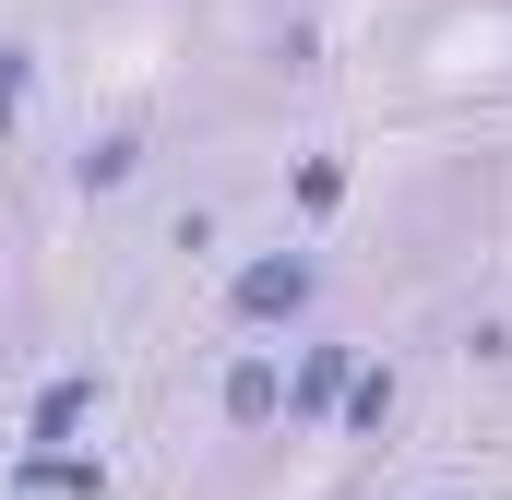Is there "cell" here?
I'll list each match as a JSON object with an SVG mask.
<instances>
[{
	"label": "cell",
	"mask_w": 512,
	"mask_h": 500,
	"mask_svg": "<svg viewBox=\"0 0 512 500\" xmlns=\"http://www.w3.org/2000/svg\"><path fill=\"white\" fill-rule=\"evenodd\" d=\"M322 310V250H251L227 274V322L239 334H298Z\"/></svg>",
	"instance_id": "obj_1"
},
{
	"label": "cell",
	"mask_w": 512,
	"mask_h": 500,
	"mask_svg": "<svg viewBox=\"0 0 512 500\" xmlns=\"http://www.w3.org/2000/svg\"><path fill=\"white\" fill-rule=\"evenodd\" d=\"M12 500H120V477H108V453H84V441H24V453H12Z\"/></svg>",
	"instance_id": "obj_2"
},
{
	"label": "cell",
	"mask_w": 512,
	"mask_h": 500,
	"mask_svg": "<svg viewBox=\"0 0 512 500\" xmlns=\"http://www.w3.org/2000/svg\"><path fill=\"white\" fill-rule=\"evenodd\" d=\"M215 405H227V429H239V441L286 429V346H239L227 381H215Z\"/></svg>",
	"instance_id": "obj_3"
},
{
	"label": "cell",
	"mask_w": 512,
	"mask_h": 500,
	"mask_svg": "<svg viewBox=\"0 0 512 500\" xmlns=\"http://www.w3.org/2000/svg\"><path fill=\"white\" fill-rule=\"evenodd\" d=\"M358 370L346 334H298V370H286V429H334V393Z\"/></svg>",
	"instance_id": "obj_4"
},
{
	"label": "cell",
	"mask_w": 512,
	"mask_h": 500,
	"mask_svg": "<svg viewBox=\"0 0 512 500\" xmlns=\"http://www.w3.org/2000/svg\"><path fill=\"white\" fill-rule=\"evenodd\" d=\"M108 417V370H48L24 393V441H84Z\"/></svg>",
	"instance_id": "obj_5"
},
{
	"label": "cell",
	"mask_w": 512,
	"mask_h": 500,
	"mask_svg": "<svg viewBox=\"0 0 512 500\" xmlns=\"http://www.w3.org/2000/svg\"><path fill=\"white\" fill-rule=\"evenodd\" d=\"M393 417H405V370L358 346V370H346V393H334V441H382Z\"/></svg>",
	"instance_id": "obj_6"
},
{
	"label": "cell",
	"mask_w": 512,
	"mask_h": 500,
	"mask_svg": "<svg viewBox=\"0 0 512 500\" xmlns=\"http://www.w3.org/2000/svg\"><path fill=\"white\" fill-rule=\"evenodd\" d=\"M131 179H143V131H96V143H84V155H72V191H84V203H120Z\"/></svg>",
	"instance_id": "obj_7"
},
{
	"label": "cell",
	"mask_w": 512,
	"mask_h": 500,
	"mask_svg": "<svg viewBox=\"0 0 512 500\" xmlns=\"http://www.w3.org/2000/svg\"><path fill=\"white\" fill-rule=\"evenodd\" d=\"M346 215V155H298V227Z\"/></svg>",
	"instance_id": "obj_8"
},
{
	"label": "cell",
	"mask_w": 512,
	"mask_h": 500,
	"mask_svg": "<svg viewBox=\"0 0 512 500\" xmlns=\"http://www.w3.org/2000/svg\"><path fill=\"white\" fill-rule=\"evenodd\" d=\"M24 108H36V48H24V36H0V143L24 131Z\"/></svg>",
	"instance_id": "obj_9"
},
{
	"label": "cell",
	"mask_w": 512,
	"mask_h": 500,
	"mask_svg": "<svg viewBox=\"0 0 512 500\" xmlns=\"http://www.w3.org/2000/svg\"><path fill=\"white\" fill-rule=\"evenodd\" d=\"M429 500H477V489H429Z\"/></svg>",
	"instance_id": "obj_10"
}]
</instances>
